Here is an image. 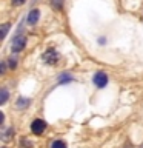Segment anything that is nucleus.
<instances>
[{
  "label": "nucleus",
  "instance_id": "f257e3e1",
  "mask_svg": "<svg viewBox=\"0 0 143 148\" xmlns=\"http://www.w3.org/2000/svg\"><path fill=\"white\" fill-rule=\"evenodd\" d=\"M28 43V39L25 34H17L11 42V51L12 53H20V51L25 49V46Z\"/></svg>",
  "mask_w": 143,
  "mask_h": 148
},
{
  "label": "nucleus",
  "instance_id": "f03ea898",
  "mask_svg": "<svg viewBox=\"0 0 143 148\" xmlns=\"http://www.w3.org/2000/svg\"><path fill=\"white\" fill-rule=\"evenodd\" d=\"M92 82H94V85L97 88H105L108 85V74L105 71H97L94 74V77H92Z\"/></svg>",
  "mask_w": 143,
  "mask_h": 148
},
{
  "label": "nucleus",
  "instance_id": "7ed1b4c3",
  "mask_svg": "<svg viewBox=\"0 0 143 148\" xmlns=\"http://www.w3.org/2000/svg\"><path fill=\"white\" fill-rule=\"evenodd\" d=\"M46 130V122L42 119H34L31 122V131L32 134H35V136H40V134H43Z\"/></svg>",
  "mask_w": 143,
  "mask_h": 148
},
{
  "label": "nucleus",
  "instance_id": "20e7f679",
  "mask_svg": "<svg viewBox=\"0 0 143 148\" xmlns=\"http://www.w3.org/2000/svg\"><path fill=\"white\" fill-rule=\"evenodd\" d=\"M59 60V53L54 48H48L43 54V62L48 65H55Z\"/></svg>",
  "mask_w": 143,
  "mask_h": 148
},
{
  "label": "nucleus",
  "instance_id": "39448f33",
  "mask_svg": "<svg viewBox=\"0 0 143 148\" xmlns=\"http://www.w3.org/2000/svg\"><path fill=\"white\" fill-rule=\"evenodd\" d=\"M39 20H40V9H31L26 16V23L29 26H34V25H37Z\"/></svg>",
  "mask_w": 143,
  "mask_h": 148
},
{
  "label": "nucleus",
  "instance_id": "423d86ee",
  "mask_svg": "<svg viewBox=\"0 0 143 148\" xmlns=\"http://www.w3.org/2000/svg\"><path fill=\"white\" fill-rule=\"evenodd\" d=\"M8 97H9V94H8V90L6 88H2V90H0V105H5L8 102Z\"/></svg>",
  "mask_w": 143,
  "mask_h": 148
},
{
  "label": "nucleus",
  "instance_id": "0eeeda50",
  "mask_svg": "<svg viewBox=\"0 0 143 148\" xmlns=\"http://www.w3.org/2000/svg\"><path fill=\"white\" fill-rule=\"evenodd\" d=\"M49 2H51V6H52L55 11H60V9L63 8L65 0H49Z\"/></svg>",
  "mask_w": 143,
  "mask_h": 148
},
{
  "label": "nucleus",
  "instance_id": "6e6552de",
  "mask_svg": "<svg viewBox=\"0 0 143 148\" xmlns=\"http://www.w3.org/2000/svg\"><path fill=\"white\" fill-rule=\"evenodd\" d=\"M74 80V77L71 76V74H68V73H63L62 76L59 77V82L60 83H66V82H72Z\"/></svg>",
  "mask_w": 143,
  "mask_h": 148
},
{
  "label": "nucleus",
  "instance_id": "1a4fd4ad",
  "mask_svg": "<svg viewBox=\"0 0 143 148\" xmlns=\"http://www.w3.org/2000/svg\"><path fill=\"white\" fill-rule=\"evenodd\" d=\"M51 148H68V145H66L65 140L59 139V140H54L52 143H51Z\"/></svg>",
  "mask_w": 143,
  "mask_h": 148
},
{
  "label": "nucleus",
  "instance_id": "9d476101",
  "mask_svg": "<svg viewBox=\"0 0 143 148\" xmlns=\"http://www.w3.org/2000/svg\"><path fill=\"white\" fill-rule=\"evenodd\" d=\"M28 105H29V99H26V97H20V99L17 100L18 108H23V106H28Z\"/></svg>",
  "mask_w": 143,
  "mask_h": 148
},
{
  "label": "nucleus",
  "instance_id": "9b49d317",
  "mask_svg": "<svg viewBox=\"0 0 143 148\" xmlns=\"http://www.w3.org/2000/svg\"><path fill=\"white\" fill-rule=\"evenodd\" d=\"M9 23H3L2 25V39H5V37H6V34H8V29H9Z\"/></svg>",
  "mask_w": 143,
  "mask_h": 148
},
{
  "label": "nucleus",
  "instance_id": "f8f14e48",
  "mask_svg": "<svg viewBox=\"0 0 143 148\" xmlns=\"http://www.w3.org/2000/svg\"><path fill=\"white\" fill-rule=\"evenodd\" d=\"M11 134H14V128H9L8 131L3 134V140H9V139H11Z\"/></svg>",
  "mask_w": 143,
  "mask_h": 148
},
{
  "label": "nucleus",
  "instance_id": "ddd939ff",
  "mask_svg": "<svg viewBox=\"0 0 143 148\" xmlns=\"http://www.w3.org/2000/svg\"><path fill=\"white\" fill-rule=\"evenodd\" d=\"M12 6H22V5L26 3V0H11Z\"/></svg>",
  "mask_w": 143,
  "mask_h": 148
},
{
  "label": "nucleus",
  "instance_id": "4468645a",
  "mask_svg": "<svg viewBox=\"0 0 143 148\" xmlns=\"http://www.w3.org/2000/svg\"><path fill=\"white\" fill-rule=\"evenodd\" d=\"M8 65H9V68H11V69H16V68H17L16 59H9V60H8Z\"/></svg>",
  "mask_w": 143,
  "mask_h": 148
},
{
  "label": "nucleus",
  "instance_id": "2eb2a0df",
  "mask_svg": "<svg viewBox=\"0 0 143 148\" xmlns=\"http://www.w3.org/2000/svg\"><path fill=\"white\" fill-rule=\"evenodd\" d=\"M5 71H6V62H2V66H0V73L5 74Z\"/></svg>",
  "mask_w": 143,
  "mask_h": 148
},
{
  "label": "nucleus",
  "instance_id": "dca6fc26",
  "mask_svg": "<svg viewBox=\"0 0 143 148\" xmlns=\"http://www.w3.org/2000/svg\"><path fill=\"white\" fill-rule=\"evenodd\" d=\"M2 148H6V147H2Z\"/></svg>",
  "mask_w": 143,
  "mask_h": 148
}]
</instances>
